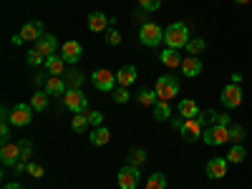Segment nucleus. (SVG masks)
<instances>
[{"mask_svg": "<svg viewBox=\"0 0 252 189\" xmlns=\"http://www.w3.org/2000/svg\"><path fill=\"white\" fill-rule=\"evenodd\" d=\"M179 116H182V119H197V116H199L197 101H192V98H182V101H179Z\"/></svg>", "mask_w": 252, "mask_h": 189, "instance_id": "22", "label": "nucleus"}, {"mask_svg": "<svg viewBox=\"0 0 252 189\" xmlns=\"http://www.w3.org/2000/svg\"><path fill=\"white\" fill-rule=\"evenodd\" d=\"M111 96H114L116 103H129V98H131V94H129V89H126V86H116L111 91Z\"/></svg>", "mask_w": 252, "mask_h": 189, "instance_id": "34", "label": "nucleus"}, {"mask_svg": "<svg viewBox=\"0 0 252 189\" xmlns=\"http://www.w3.org/2000/svg\"><path fill=\"white\" fill-rule=\"evenodd\" d=\"M197 121H199L202 126H207V124H215V121H217V111H212V109H207V111H199Z\"/></svg>", "mask_w": 252, "mask_h": 189, "instance_id": "37", "label": "nucleus"}, {"mask_svg": "<svg viewBox=\"0 0 252 189\" xmlns=\"http://www.w3.org/2000/svg\"><path fill=\"white\" fill-rule=\"evenodd\" d=\"M18 146H20V161H31V157H33V141L31 139H18Z\"/></svg>", "mask_w": 252, "mask_h": 189, "instance_id": "31", "label": "nucleus"}, {"mask_svg": "<svg viewBox=\"0 0 252 189\" xmlns=\"http://www.w3.org/2000/svg\"><path fill=\"white\" fill-rule=\"evenodd\" d=\"M91 81H94V86L98 89V91H103V94H111L119 83H116V73H111V71H106V68H98V71H94L91 73Z\"/></svg>", "mask_w": 252, "mask_h": 189, "instance_id": "6", "label": "nucleus"}, {"mask_svg": "<svg viewBox=\"0 0 252 189\" xmlns=\"http://www.w3.org/2000/svg\"><path fill=\"white\" fill-rule=\"evenodd\" d=\"M159 61L164 63L166 68H177V66H182V56H179V51H174V48H164L161 53H159Z\"/></svg>", "mask_w": 252, "mask_h": 189, "instance_id": "21", "label": "nucleus"}, {"mask_svg": "<svg viewBox=\"0 0 252 189\" xmlns=\"http://www.w3.org/2000/svg\"><path fill=\"white\" fill-rule=\"evenodd\" d=\"M48 103H51V96H48L46 91H35L33 98H31V106H33L35 111H46Z\"/></svg>", "mask_w": 252, "mask_h": 189, "instance_id": "27", "label": "nucleus"}, {"mask_svg": "<svg viewBox=\"0 0 252 189\" xmlns=\"http://www.w3.org/2000/svg\"><path fill=\"white\" fill-rule=\"evenodd\" d=\"M26 61H28V66H33V68L46 66V56H40L35 48H33V51H28V58H26Z\"/></svg>", "mask_w": 252, "mask_h": 189, "instance_id": "35", "label": "nucleus"}, {"mask_svg": "<svg viewBox=\"0 0 252 189\" xmlns=\"http://www.w3.org/2000/svg\"><path fill=\"white\" fill-rule=\"evenodd\" d=\"M179 81H177V76H159L157 78V96L161 98V101H172L177 94H179Z\"/></svg>", "mask_w": 252, "mask_h": 189, "instance_id": "4", "label": "nucleus"}, {"mask_svg": "<svg viewBox=\"0 0 252 189\" xmlns=\"http://www.w3.org/2000/svg\"><path fill=\"white\" fill-rule=\"evenodd\" d=\"M169 124L174 126L177 131H182V126H184V119H182V116H174V119H169Z\"/></svg>", "mask_w": 252, "mask_h": 189, "instance_id": "44", "label": "nucleus"}, {"mask_svg": "<svg viewBox=\"0 0 252 189\" xmlns=\"http://www.w3.org/2000/svg\"><path fill=\"white\" fill-rule=\"evenodd\" d=\"M116 182H119V189H136V187H139V182H141L139 166H131V164H126L124 169L119 172Z\"/></svg>", "mask_w": 252, "mask_h": 189, "instance_id": "7", "label": "nucleus"}, {"mask_svg": "<svg viewBox=\"0 0 252 189\" xmlns=\"http://www.w3.org/2000/svg\"><path fill=\"white\" fill-rule=\"evenodd\" d=\"M204 48H207V40L204 38H189V43H187V53L189 56H199Z\"/></svg>", "mask_w": 252, "mask_h": 189, "instance_id": "29", "label": "nucleus"}, {"mask_svg": "<svg viewBox=\"0 0 252 189\" xmlns=\"http://www.w3.org/2000/svg\"><path fill=\"white\" fill-rule=\"evenodd\" d=\"M227 166H229L227 159L215 157V159H209V161L204 164V172H207L209 179H224V177H227Z\"/></svg>", "mask_w": 252, "mask_h": 189, "instance_id": "11", "label": "nucleus"}, {"mask_svg": "<svg viewBox=\"0 0 252 189\" xmlns=\"http://www.w3.org/2000/svg\"><path fill=\"white\" fill-rule=\"evenodd\" d=\"M106 43H109V46H119V43H121V33H119L116 28H109V31H106Z\"/></svg>", "mask_w": 252, "mask_h": 189, "instance_id": "39", "label": "nucleus"}, {"mask_svg": "<svg viewBox=\"0 0 252 189\" xmlns=\"http://www.w3.org/2000/svg\"><path fill=\"white\" fill-rule=\"evenodd\" d=\"M66 63H78L81 56H83V46L78 43V40H66V43L61 46V53H58Z\"/></svg>", "mask_w": 252, "mask_h": 189, "instance_id": "12", "label": "nucleus"}, {"mask_svg": "<svg viewBox=\"0 0 252 189\" xmlns=\"http://www.w3.org/2000/svg\"><path fill=\"white\" fill-rule=\"evenodd\" d=\"M152 109H154V119H157V121H169V119H172V106H169V101H161V98H159Z\"/></svg>", "mask_w": 252, "mask_h": 189, "instance_id": "25", "label": "nucleus"}, {"mask_svg": "<svg viewBox=\"0 0 252 189\" xmlns=\"http://www.w3.org/2000/svg\"><path fill=\"white\" fill-rule=\"evenodd\" d=\"M157 101H159V96H157V91H152V89H141V91L136 94V103H139V106H154Z\"/></svg>", "mask_w": 252, "mask_h": 189, "instance_id": "26", "label": "nucleus"}, {"mask_svg": "<svg viewBox=\"0 0 252 189\" xmlns=\"http://www.w3.org/2000/svg\"><path fill=\"white\" fill-rule=\"evenodd\" d=\"M187 43H189V26L187 23L177 20V23H169L164 28V46L166 48L179 51V48H187Z\"/></svg>", "mask_w": 252, "mask_h": 189, "instance_id": "1", "label": "nucleus"}, {"mask_svg": "<svg viewBox=\"0 0 252 189\" xmlns=\"http://www.w3.org/2000/svg\"><path fill=\"white\" fill-rule=\"evenodd\" d=\"M20 43H26L23 35H20V33H18V35H13V46H20Z\"/></svg>", "mask_w": 252, "mask_h": 189, "instance_id": "47", "label": "nucleus"}, {"mask_svg": "<svg viewBox=\"0 0 252 189\" xmlns=\"http://www.w3.org/2000/svg\"><path fill=\"white\" fill-rule=\"evenodd\" d=\"M63 81H66V86H68V89H81V86H83V81H86V76H83L78 68H71V71L63 73Z\"/></svg>", "mask_w": 252, "mask_h": 189, "instance_id": "24", "label": "nucleus"}, {"mask_svg": "<svg viewBox=\"0 0 252 189\" xmlns=\"http://www.w3.org/2000/svg\"><path fill=\"white\" fill-rule=\"evenodd\" d=\"M63 109H68L73 116L76 114H89V96L81 89H68L63 96Z\"/></svg>", "mask_w": 252, "mask_h": 189, "instance_id": "2", "label": "nucleus"}, {"mask_svg": "<svg viewBox=\"0 0 252 189\" xmlns=\"http://www.w3.org/2000/svg\"><path fill=\"white\" fill-rule=\"evenodd\" d=\"M3 189H23V187H20V184H18V182H8V184H5V187H3Z\"/></svg>", "mask_w": 252, "mask_h": 189, "instance_id": "48", "label": "nucleus"}, {"mask_svg": "<svg viewBox=\"0 0 252 189\" xmlns=\"http://www.w3.org/2000/svg\"><path fill=\"white\" fill-rule=\"evenodd\" d=\"M56 48H58V40H56V35H51V33H46V35H40L38 40H35V51L40 53V56H56Z\"/></svg>", "mask_w": 252, "mask_h": 189, "instance_id": "14", "label": "nucleus"}, {"mask_svg": "<svg viewBox=\"0 0 252 189\" xmlns=\"http://www.w3.org/2000/svg\"><path fill=\"white\" fill-rule=\"evenodd\" d=\"M111 23H114V20H111L109 15L98 13V10H96V13H89V31H91V33H103Z\"/></svg>", "mask_w": 252, "mask_h": 189, "instance_id": "16", "label": "nucleus"}, {"mask_svg": "<svg viewBox=\"0 0 252 189\" xmlns=\"http://www.w3.org/2000/svg\"><path fill=\"white\" fill-rule=\"evenodd\" d=\"M179 134L184 136V141H187V144H194L197 139H202L204 126H202L197 119H184V126H182V131H179Z\"/></svg>", "mask_w": 252, "mask_h": 189, "instance_id": "10", "label": "nucleus"}, {"mask_svg": "<svg viewBox=\"0 0 252 189\" xmlns=\"http://www.w3.org/2000/svg\"><path fill=\"white\" fill-rule=\"evenodd\" d=\"M245 134H247L245 126H240V124L237 126H229V141H232V144H242L245 141Z\"/></svg>", "mask_w": 252, "mask_h": 189, "instance_id": "33", "label": "nucleus"}, {"mask_svg": "<svg viewBox=\"0 0 252 189\" xmlns=\"http://www.w3.org/2000/svg\"><path fill=\"white\" fill-rule=\"evenodd\" d=\"M237 5H247V3H252V0H235Z\"/></svg>", "mask_w": 252, "mask_h": 189, "instance_id": "50", "label": "nucleus"}, {"mask_svg": "<svg viewBox=\"0 0 252 189\" xmlns=\"http://www.w3.org/2000/svg\"><path fill=\"white\" fill-rule=\"evenodd\" d=\"M89 126H91V124H89V116H86V114H76L73 121H71V129H73L76 134H83Z\"/></svg>", "mask_w": 252, "mask_h": 189, "instance_id": "30", "label": "nucleus"}, {"mask_svg": "<svg viewBox=\"0 0 252 189\" xmlns=\"http://www.w3.org/2000/svg\"><path fill=\"white\" fill-rule=\"evenodd\" d=\"M28 174H31V177H35V179H40V177L46 174V169H43L40 164H31V161H28Z\"/></svg>", "mask_w": 252, "mask_h": 189, "instance_id": "41", "label": "nucleus"}, {"mask_svg": "<svg viewBox=\"0 0 252 189\" xmlns=\"http://www.w3.org/2000/svg\"><path fill=\"white\" fill-rule=\"evenodd\" d=\"M89 141L94 146H106L111 141V131L106 129V126H96V129L91 131V136H89Z\"/></svg>", "mask_w": 252, "mask_h": 189, "instance_id": "23", "label": "nucleus"}, {"mask_svg": "<svg viewBox=\"0 0 252 189\" xmlns=\"http://www.w3.org/2000/svg\"><path fill=\"white\" fill-rule=\"evenodd\" d=\"M222 106L224 109H237L240 103H242V89H240V83H227V86L222 89Z\"/></svg>", "mask_w": 252, "mask_h": 189, "instance_id": "8", "label": "nucleus"}, {"mask_svg": "<svg viewBox=\"0 0 252 189\" xmlns=\"http://www.w3.org/2000/svg\"><path fill=\"white\" fill-rule=\"evenodd\" d=\"M20 35H23V40H38L40 35H46L43 23H40V20H28V23L20 28Z\"/></svg>", "mask_w": 252, "mask_h": 189, "instance_id": "17", "label": "nucleus"}, {"mask_svg": "<svg viewBox=\"0 0 252 189\" xmlns=\"http://www.w3.org/2000/svg\"><path fill=\"white\" fill-rule=\"evenodd\" d=\"M33 106L31 103H15V106L10 109V124L13 126H28L33 121Z\"/></svg>", "mask_w": 252, "mask_h": 189, "instance_id": "9", "label": "nucleus"}, {"mask_svg": "<svg viewBox=\"0 0 252 189\" xmlns=\"http://www.w3.org/2000/svg\"><path fill=\"white\" fill-rule=\"evenodd\" d=\"M134 81H136V66H131V63H129V66H121V68L116 71V83H119V86L129 89Z\"/></svg>", "mask_w": 252, "mask_h": 189, "instance_id": "19", "label": "nucleus"}, {"mask_svg": "<svg viewBox=\"0 0 252 189\" xmlns=\"http://www.w3.org/2000/svg\"><path fill=\"white\" fill-rule=\"evenodd\" d=\"M245 159H247L245 146H242V144H232V149H229V154H227V161H229V164H240V161H245Z\"/></svg>", "mask_w": 252, "mask_h": 189, "instance_id": "28", "label": "nucleus"}, {"mask_svg": "<svg viewBox=\"0 0 252 189\" xmlns=\"http://www.w3.org/2000/svg\"><path fill=\"white\" fill-rule=\"evenodd\" d=\"M86 116H89V124L94 126V129H96V126H101V124H103V114H101V111H89Z\"/></svg>", "mask_w": 252, "mask_h": 189, "instance_id": "40", "label": "nucleus"}, {"mask_svg": "<svg viewBox=\"0 0 252 189\" xmlns=\"http://www.w3.org/2000/svg\"><path fill=\"white\" fill-rule=\"evenodd\" d=\"M242 81V73H232V81H229V83H240Z\"/></svg>", "mask_w": 252, "mask_h": 189, "instance_id": "49", "label": "nucleus"}, {"mask_svg": "<svg viewBox=\"0 0 252 189\" xmlns=\"http://www.w3.org/2000/svg\"><path fill=\"white\" fill-rule=\"evenodd\" d=\"M139 40L146 48H157L164 43V28H159L157 23H144L139 28Z\"/></svg>", "mask_w": 252, "mask_h": 189, "instance_id": "3", "label": "nucleus"}, {"mask_svg": "<svg viewBox=\"0 0 252 189\" xmlns=\"http://www.w3.org/2000/svg\"><path fill=\"white\" fill-rule=\"evenodd\" d=\"M202 141H204L207 146H222V144H227V141H229V126L212 124L209 129H204Z\"/></svg>", "mask_w": 252, "mask_h": 189, "instance_id": "5", "label": "nucleus"}, {"mask_svg": "<svg viewBox=\"0 0 252 189\" xmlns=\"http://www.w3.org/2000/svg\"><path fill=\"white\" fill-rule=\"evenodd\" d=\"M144 18H146V13H144V10L139 8V10L134 13V20H141V26H144Z\"/></svg>", "mask_w": 252, "mask_h": 189, "instance_id": "46", "label": "nucleus"}, {"mask_svg": "<svg viewBox=\"0 0 252 189\" xmlns=\"http://www.w3.org/2000/svg\"><path fill=\"white\" fill-rule=\"evenodd\" d=\"M43 91H46L48 96H66L68 86H66V81H63V76H51Z\"/></svg>", "mask_w": 252, "mask_h": 189, "instance_id": "18", "label": "nucleus"}, {"mask_svg": "<svg viewBox=\"0 0 252 189\" xmlns=\"http://www.w3.org/2000/svg\"><path fill=\"white\" fill-rule=\"evenodd\" d=\"M146 161V152L144 149H131L129 152V164L131 166H139V164H144Z\"/></svg>", "mask_w": 252, "mask_h": 189, "instance_id": "36", "label": "nucleus"}, {"mask_svg": "<svg viewBox=\"0 0 252 189\" xmlns=\"http://www.w3.org/2000/svg\"><path fill=\"white\" fill-rule=\"evenodd\" d=\"M23 172H28V161H18L15 164V174H23Z\"/></svg>", "mask_w": 252, "mask_h": 189, "instance_id": "45", "label": "nucleus"}, {"mask_svg": "<svg viewBox=\"0 0 252 189\" xmlns=\"http://www.w3.org/2000/svg\"><path fill=\"white\" fill-rule=\"evenodd\" d=\"M229 121H232V119H229V114H217V121H215V124H220V126H229Z\"/></svg>", "mask_w": 252, "mask_h": 189, "instance_id": "43", "label": "nucleus"}, {"mask_svg": "<svg viewBox=\"0 0 252 189\" xmlns=\"http://www.w3.org/2000/svg\"><path fill=\"white\" fill-rule=\"evenodd\" d=\"M46 73L48 76H63L66 73V61L61 56H48L46 58Z\"/></svg>", "mask_w": 252, "mask_h": 189, "instance_id": "20", "label": "nucleus"}, {"mask_svg": "<svg viewBox=\"0 0 252 189\" xmlns=\"http://www.w3.org/2000/svg\"><path fill=\"white\" fill-rule=\"evenodd\" d=\"M182 73L187 76V78H197L199 73H202V61H199V56H184V61H182Z\"/></svg>", "mask_w": 252, "mask_h": 189, "instance_id": "15", "label": "nucleus"}, {"mask_svg": "<svg viewBox=\"0 0 252 189\" xmlns=\"http://www.w3.org/2000/svg\"><path fill=\"white\" fill-rule=\"evenodd\" d=\"M146 189H166V177L161 172H154L149 179H146Z\"/></svg>", "mask_w": 252, "mask_h": 189, "instance_id": "32", "label": "nucleus"}, {"mask_svg": "<svg viewBox=\"0 0 252 189\" xmlns=\"http://www.w3.org/2000/svg\"><path fill=\"white\" fill-rule=\"evenodd\" d=\"M10 121H3V126H0V141L3 144H8V139H10Z\"/></svg>", "mask_w": 252, "mask_h": 189, "instance_id": "42", "label": "nucleus"}, {"mask_svg": "<svg viewBox=\"0 0 252 189\" xmlns=\"http://www.w3.org/2000/svg\"><path fill=\"white\" fill-rule=\"evenodd\" d=\"M0 161H3V166H15L20 161V146H18V141L15 144L8 141V144L0 146Z\"/></svg>", "mask_w": 252, "mask_h": 189, "instance_id": "13", "label": "nucleus"}, {"mask_svg": "<svg viewBox=\"0 0 252 189\" xmlns=\"http://www.w3.org/2000/svg\"><path fill=\"white\" fill-rule=\"evenodd\" d=\"M139 8L144 13H154V10L161 8V0H139Z\"/></svg>", "mask_w": 252, "mask_h": 189, "instance_id": "38", "label": "nucleus"}]
</instances>
